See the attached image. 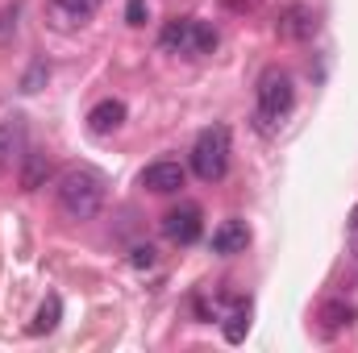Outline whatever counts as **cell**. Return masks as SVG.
Instances as JSON below:
<instances>
[{"instance_id":"1","label":"cell","mask_w":358,"mask_h":353,"mask_svg":"<svg viewBox=\"0 0 358 353\" xmlns=\"http://www.w3.org/2000/svg\"><path fill=\"white\" fill-rule=\"evenodd\" d=\"M55 200L63 208V216L71 220H92L100 208H104V179L88 171V167H71L63 171L55 183Z\"/></svg>"},{"instance_id":"2","label":"cell","mask_w":358,"mask_h":353,"mask_svg":"<svg viewBox=\"0 0 358 353\" xmlns=\"http://www.w3.org/2000/svg\"><path fill=\"white\" fill-rule=\"evenodd\" d=\"M192 171L204 183L225 179V171H229V129L225 125H208L196 137V146H192Z\"/></svg>"},{"instance_id":"3","label":"cell","mask_w":358,"mask_h":353,"mask_svg":"<svg viewBox=\"0 0 358 353\" xmlns=\"http://www.w3.org/2000/svg\"><path fill=\"white\" fill-rule=\"evenodd\" d=\"M163 50L171 54H213L217 50V29L204 25V21H192V17H176L163 25Z\"/></svg>"},{"instance_id":"4","label":"cell","mask_w":358,"mask_h":353,"mask_svg":"<svg viewBox=\"0 0 358 353\" xmlns=\"http://www.w3.org/2000/svg\"><path fill=\"white\" fill-rule=\"evenodd\" d=\"M292 104H296V88H292V75L287 71H263V80H259V117L267 121V125H279L287 112H292Z\"/></svg>"},{"instance_id":"5","label":"cell","mask_w":358,"mask_h":353,"mask_svg":"<svg viewBox=\"0 0 358 353\" xmlns=\"http://www.w3.org/2000/svg\"><path fill=\"white\" fill-rule=\"evenodd\" d=\"M96 8H100V0H50L46 4V21L55 29L71 33V29H84L88 25L92 17H96Z\"/></svg>"},{"instance_id":"6","label":"cell","mask_w":358,"mask_h":353,"mask_svg":"<svg viewBox=\"0 0 358 353\" xmlns=\"http://www.w3.org/2000/svg\"><path fill=\"white\" fill-rule=\"evenodd\" d=\"M163 233L176 241V246H192L200 233H204V220H200V208L196 204H183V208H171L163 216Z\"/></svg>"},{"instance_id":"7","label":"cell","mask_w":358,"mask_h":353,"mask_svg":"<svg viewBox=\"0 0 358 353\" xmlns=\"http://www.w3.org/2000/svg\"><path fill=\"white\" fill-rule=\"evenodd\" d=\"M279 38H287V42H304V38H313L317 33V17H313V8L308 4H287L283 13H279Z\"/></svg>"},{"instance_id":"8","label":"cell","mask_w":358,"mask_h":353,"mask_svg":"<svg viewBox=\"0 0 358 353\" xmlns=\"http://www.w3.org/2000/svg\"><path fill=\"white\" fill-rule=\"evenodd\" d=\"M187 183V171L179 167V163H150L146 171H142V187H150L155 195H171Z\"/></svg>"},{"instance_id":"9","label":"cell","mask_w":358,"mask_h":353,"mask_svg":"<svg viewBox=\"0 0 358 353\" xmlns=\"http://www.w3.org/2000/svg\"><path fill=\"white\" fill-rule=\"evenodd\" d=\"M246 246H250V229H246V220H225V225L213 229V254L229 258V254H242Z\"/></svg>"},{"instance_id":"10","label":"cell","mask_w":358,"mask_h":353,"mask_svg":"<svg viewBox=\"0 0 358 353\" xmlns=\"http://www.w3.org/2000/svg\"><path fill=\"white\" fill-rule=\"evenodd\" d=\"M21 154H25V117L13 112V117L0 121V167H8Z\"/></svg>"},{"instance_id":"11","label":"cell","mask_w":358,"mask_h":353,"mask_svg":"<svg viewBox=\"0 0 358 353\" xmlns=\"http://www.w3.org/2000/svg\"><path fill=\"white\" fill-rule=\"evenodd\" d=\"M121 121H125V104L121 100H100L96 108L88 112V129L92 133H113V129H121Z\"/></svg>"},{"instance_id":"12","label":"cell","mask_w":358,"mask_h":353,"mask_svg":"<svg viewBox=\"0 0 358 353\" xmlns=\"http://www.w3.org/2000/svg\"><path fill=\"white\" fill-rule=\"evenodd\" d=\"M50 158L42 154V150H25V163H21V187L25 191H38V187H46V179H50Z\"/></svg>"},{"instance_id":"13","label":"cell","mask_w":358,"mask_h":353,"mask_svg":"<svg viewBox=\"0 0 358 353\" xmlns=\"http://www.w3.org/2000/svg\"><path fill=\"white\" fill-rule=\"evenodd\" d=\"M59 312H63V303H59V295H50L42 308H38V320H34V333H50L55 324H59Z\"/></svg>"},{"instance_id":"14","label":"cell","mask_w":358,"mask_h":353,"mask_svg":"<svg viewBox=\"0 0 358 353\" xmlns=\"http://www.w3.org/2000/svg\"><path fill=\"white\" fill-rule=\"evenodd\" d=\"M246 329H250V312L238 308V312L229 316V324H225V341H229V345H242V341H246Z\"/></svg>"},{"instance_id":"15","label":"cell","mask_w":358,"mask_h":353,"mask_svg":"<svg viewBox=\"0 0 358 353\" xmlns=\"http://www.w3.org/2000/svg\"><path fill=\"white\" fill-rule=\"evenodd\" d=\"M355 320V308H342V303H329L325 308V329H342Z\"/></svg>"},{"instance_id":"16","label":"cell","mask_w":358,"mask_h":353,"mask_svg":"<svg viewBox=\"0 0 358 353\" xmlns=\"http://www.w3.org/2000/svg\"><path fill=\"white\" fill-rule=\"evenodd\" d=\"M46 75H50V71H46V63H34V67H29V75L21 80V91H38V84H42Z\"/></svg>"},{"instance_id":"17","label":"cell","mask_w":358,"mask_h":353,"mask_svg":"<svg viewBox=\"0 0 358 353\" xmlns=\"http://www.w3.org/2000/svg\"><path fill=\"white\" fill-rule=\"evenodd\" d=\"M125 21L129 25H146V0H129L125 4Z\"/></svg>"},{"instance_id":"18","label":"cell","mask_w":358,"mask_h":353,"mask_svg":"<svg viewBox=\"0 0 358 353\" xmlns=\"http://www.w3.org/2000/svg\"><path fill=\"white\" fill-rule=\"evenodd\" d=\"M134 266H155V250L150 246H138L134 250Z\"/></svg>"}]
</instances>
